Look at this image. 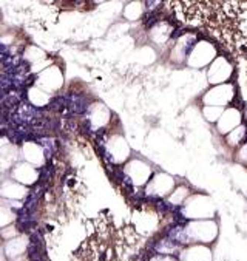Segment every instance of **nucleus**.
Listing matches in <instances>:
<instances>
[{
    "instance_id": "f257e3e1",
    "label": "nucleus",
    "mask_w": 247,
    "mask_h": 261,
    "mask_svg": "<svg viewBox=\"0 0 247 261\" xmlns=\"http://www.w3.org/2000/svg\"><path fill=\"white\" fill-rule=\"evenodd\" d=\"M142 20H144L145 28H152L153 25L158 23L159 17H158V13H145L144 17H142Z\"/></svg>"
}]
</instances>
